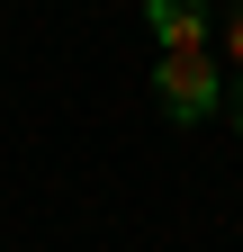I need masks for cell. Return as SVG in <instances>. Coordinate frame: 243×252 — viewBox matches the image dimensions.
<instances>
[{"label": "cell", "mask_w": 243, "mask_h": 252, "mask_svg": "<svg viewBox=\"0 0 243 252\" xmlns=\"http://www.w3.org/2000/svg\"><path fill=\"white\" fill-rule=\"evenodd\" d=\"M153 99H162V117L198 126V117H216V108H225V72H216L207 54H162V72H153Z\"/></svg>", "instance_id": "cell-1"}, {"label": "cell", "mask_w": 243, "mask_h": 252, "mask_svg": "<svg viewBox=\"0 0 243 252\" xmlns=\"http://www.w3.org/2000/svg\"><path fill=\"white\" fill-rule=\"evenodd\" d=\"M153 36H162V54H207V9L198 0H153Z\"/></svg>", "instance_id": "cell-2"}, {"label": "cell", "mask_w": 243, "mask_h": 252, "mask_svg": "<svg viewBox=\"0 0 243 252\" xmlns=\"http://www.w3.org/2000/svg\"><path fill=\"white\" fill-rule=\"evenodd\" d=\"M225 54H234V72H243V9L225 18Z\"/></svg>", "instance_id": "cell-3"}, {"label": "cell", "mask_w": 243, "mask_h": 252, "mask_svg": "<svg viewBox=\"0 0 243 252\" xmlns=\"http://www.w3.org/2000/svg\"><path fill=\"white\" fill-rule=\"evenodd\" d=\"M234 126H243V90H234Z\"/></svg>", "instance_id": "cell-4"}]
</instances>
